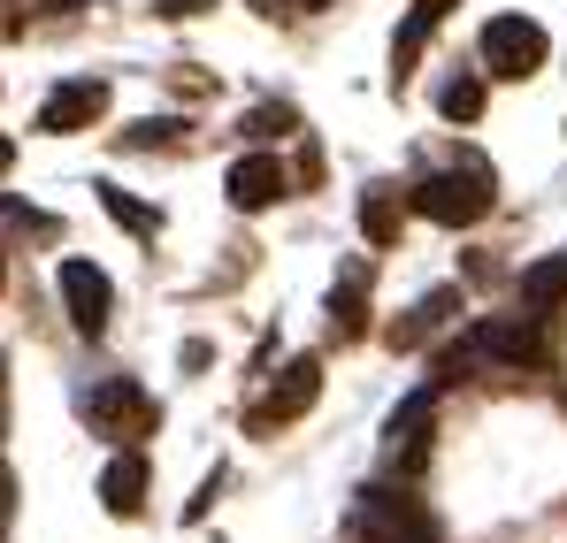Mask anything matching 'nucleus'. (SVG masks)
Wrapping results in <instances>:
<instances>
[{
  "label": "nucleus",
  "instance_id": "f257e3e1",
  "mask_svg": "<svg viewBox=\"0 0 567 543\" xmlns=\"http://www.w3.org/2000/svg\"><path fill=\"white\" fill-rule=\"evenodd\" d=\"M491 199H498V184L483 161H461V169H430V177L406 191V207L414 215H430L437 230H475L483 215H491Z\"/></svg>",
  "mask_w": 567,
  "mask_h": 543
},
{
  "label": "nucleus",
  "instance_id": "f03ea898",
  "mask_svg": "<svg viewBox=\"0 0 567 543\" xmlns=\"http://www.w3.org/2000/svg\"><path fill=\"white\" fill-rule=\"evenodd\" d=\"M353 536L361 543H437V521H430V505H422L414 490L369 482V490L353 498Z\"/></svg>",
  "mask_w": 567,
  "mask_h": 543
},
{
  "label": "nucleus",
  "instance_id": "7ed1b4c3",
  "mask_svg": "<svg viewBox=\"0 0 567 543\" xmlns=\"http://www.w3.org/2000/svg\"><path fill=\"white\" fill-rule=\"evenodd\" d=\"M475 54H483V77L522 85V77H537V70H545L553 39H545V23H537V15H491V23H483V39H475Z\"/></svg>",
  "mask_w": 567,
  "mask_h": 543
},
{
  "label": "nucleus",
  "instance_id": "20e7f679",
  "mask_svg": "<svg viewBox=\"0 0 567 543\" xmlns=\"http://www.w3.org/2000/svg\"><path fill=\"white\" fill-rule=\"evenodd\" d=\"M475 361H498V367H537L545 361V337H537V314H506V322H475L468 337L445 353V375H461Z\"/></svg>",
  "mask_w": 567,
  "mask_h": 543
},
{
  "label": "nucleus",
  "instance_id": "39448f33",
  "mask_svg": "<svg viewBox=\"0 0 567 543\" xmlns=\"http://www.w3.org/2000/svg\"><path fill=\"white\" fill-rule=\"evenodd\" d=\"M54 283H62V314L78 322V337H107V314H115V283H107V269L85 261V253H70V261L54 269Z\"/></svg>",
  "mask_w": 567,
  "mask_h": 543
},
{
  "label": "nucleus",
  "instance_id": "423d86ee",
  "mask_svg": "<svg viewBox=\"0 0 567 543\" xmlns=\"http://www.w3.org/2000/svg\"><path fill=\"white\" fill-rule=\"evenodd\" d=\"M315 398H322V361H315V353H299V361H284V367H277L269 398L254 406V429H284V421H299Z\"/></svg>",
  "mask_w": 567,
  "mask_h": 543
},
{
  "label": "nucleus",
  "instance_id": "0eeeda50",
  "mask_svg": "<svg viewBox=\"0 0 567 543\" xmlns=\"http://www.w3.org/2000/svg\"><path fill=\"white\" fill-rule=\"evenodd\" d=\"M223 191H230V207H238V215H269L284 191H291V169H284L277 154H238V161H230V177H223Z\"/></svg>",
  "mask_w": 567,
  "mask_h": 543
},
{
  "label": "nucleus",
  "instance_id": "6e6552de",
  "mask_svg": "<svg viewBox=\"0 0 567 543\" xmlns=\"http://www.w3.org/2000/svg\"><path fill=\"white\" fill-rule=\"evenodd\" d=\"M85 414H93L115 445H138V437L154 429V398H146L138 383H100L93 398H85Z\"/></svg>",
  "mask_w": 567,
  "mask_h": 543
},
{
  "label": "nucleus",
  "instance_id": "1a4fd4ad",
  "mask_svg": "<svg viewBox=\"0 0 567 543\" xmlns=\"http://www.w3.org/2000/svg\"><path fill=\"white\" fill-rule=\"evenodd\" d=\"M100 115H107V85H100V77H70V85L47 92V107H39V130H54V138H78V130H93Z\"/></svg>",
  "mask_w": 567,
  "mask_h": 543
},
{
  "label": "nucleus",
  "instance_id": "9d476101",
  "mask_svg": "<svg viewBox=\"0 0 567 543\" xmlns=\"http://www.w3.org/2000/svg\"><path fill=\"white\" fill-rule=\"evenodd\" d=\"M146 452H115L107 467H100V505L115 513V521H138L146 513Z\"/></svg>",
  "mask_w": 567,
  "mask_h": 543
},
{
  "label": "nucleus",
  "instance_id": "9b49d317",
  "mask_svg": "<svg viewBox=\"0 0 567 543\" xmlns=\"http://www.w3.org/2000/svg\"><path fill=\"white\" fill-rule=\"evenodd\" d=\"M430 414H437V390H414L399 414H391V429H383V452L399 459V467H414L422 459V437H430Z\"/></svg>",
  "mask_w": 567,
  "mask_h": 543
},
{
  "label": "nucleus",
  "instance_id": "f8f14e48",
  "mask_svg": "<svg viewBox=\"0 0 567 543\" xmlns=\"http://www.w3.org/2000/svg\"><path fill=\"white\" fill-rule=\"evenodd\" d=\"M330 322H338V337H361L369 330V269L361 261L330 283Z\"/></svg>",
  "mask_w": 567,
  "mask_h": 543
},
{
  "label": "nucleus",
  "instance_id": "ddd939ff",
  "mask_svg": "<svg viewBox=\"0 0 567 543\" xmlns=\"http://www.w3.org/2000/svg\"><path fill=\"white\" fill-rule=\"evenodd\" d=\"M399 230H406V199L377 184V191H361V238L369 246H399Z\"/></svg>",
  "mask_w": 567,
  "mask_h": 543
},
{
  "label": "nucleus",
  "instance_id": "4468645a",
  "mask_svg": "<svg viewBox=\"0 0 567 543\" xmlns=\"http://www.w3.org/2000/svg\"><path fill=\"white\" fill-rule=\"evenodd\" d=\"M560 299H567V253L537 261V269H522V314H553Z\"/></svg>",
  "mask_w": 567,
  "mask_h": 543
},
{
  "label": "nucleus",
  "instance_id": "2eb2a0df",
  "mask_svg": "<svg viewBox=\"0 0 567 543\" xmlns=\"http://www.w3.org/2000/svg\"><path fill=\"white\" fill-rule=\"evenodd\" d=\"M453 306H461V291H453V283H445V291H430V299H422V306L391 330V345H422L430 330H445V322H453Z\"/></svg>",
  "mask_w": 567,
  "mask_h": 543
},
{
  "label": "nucleus",
  "instance_id": "dca6fc26",
  "mask_svg": "<svg viewBox=\"0 0 567 543\" xmlns=\"http://www.w3.org/2000/svg\"><path fill=\"white\" fill-rule=\"evenodd\" d=\"M437 107H445V123H475V115H483V70L445 77V85H437Z\"/></svg>",
  "mask_w": 567,
  "mask_h": 543
},
{
  "label": "nucleus",
  "instance_id": "f3484780",
  "mask_svg": "<svg viewBox=\"0 0 567 543\" xmlns=\"http://www.w3.org/2000/svg\"><path fill=\"white\" fill-rule=\"evenodd\" d=\"M100 207H107V222H123V230H138V238H154L162 230V215L154 207H138L131 191H115V184H100Z\"/></svg>",
  "mask_w": 567,
  "mask_h": 543
},
{
  "label": "nucleus",
  "instance_id": "a211bd4d",
  "mask_svg": "<svg viewBox=\"0 0 567 543\" xmlns=\"http://www.w3.org/2000/svg\"><path fill=\"white\" fill-rule=\"evenodd\" d=\"M437 23H422V15H406L399 23V39H391V85H406L414 77V54H422V39H430Z\"/></svg>",
  "mask_w": 567,
  "mask_h": 543
},
{
  "label": "nucleus",
  "instance_id": "6ab92c4d",
  "mask_svg": "<svg viewBox=\"0 0 567 543\" xmlns=\"http://www.w3.org/2000/svg\"><path fill=\"white\" fill-rule=\"evenodd\" d=\"M177 130H185V123L154 115V123H131V130H115V138H123V154H162V146H177Z\"/></svg>",
  "mask_w": 567,
  "mask_h": 543
},
{
  "label": "nucleus",
  "instance_id": "aec40b11",
  "mask_svg": "<svg viewBox=\"0 0 567 543\" xmlns=\"http://www.w3.org/2000/svg\"><path fill=\"white\" fill-rule=\"evenodd\" d=\"M246 130H254V138H284V130H299V115H291V107H254Z\"/></svg>",
  "mask_w": 567,
  "mask_h": 543
},
{
  "label": "nucleus",
  "instance_id": "412c9836",
  "mask_svg": "<svg viewBox=\"0 0 567 543\" xmlns=\"http://www.w3.org/2000/svg\"><path fill=\"white\" fill-rule=\"evenodd\" d=\"M0 215H8V222H23V230H47V215H39V207H23V199H0Z\"/></svg>",
  "mask_w": 567,
  "mask_h": 543
},
{
  "label": "nucleus",
  "instance_id": "4be33fe9",
  "mask_svg": "<svg viewBox=\"0 0 567 543\" xmlns=\"http://www.w3.org/2000/svg\"><path fill=\"white\" fill-rule=\"evenodd\" d=\"M8 521H16V467L0 459V529H8Z\"/></svg>",
  "mask_w": 567,
  "mask_h": 543
},
{
  "label": "nucleus",
  "instance_id": "5701e85b",
  "mask_svg": "<svg viewBox=\"0 0 567 543\" xmlns=\"http://www.w3.org/2000/svg\"><path fill=\"white\" fill-rule=\"evenodd\" d=\"M414 15H422V23H445V15H453V0H414Z\"/></svg>",
  "mask_w": 567,
  "mask_h": 543
},
{
  "label": "nucleus",
  "instance_id": "b1692460",
  "mask_svg": "<svg viewBox=\"0 0 567 543\" xmlns=\"http://www.w3.org/2000/svg\"><path fill=\"white\" fill-rule=\"evenodd\" d=\"M215 0H162V15H207Z\"/></svg>",
  "mask_w": 567,
  "mask_h": 543
},
{
  "label": "nucleus",
  "instance_id": "393cba45",
  "mask_svg": "<svg viewBox=\"0 0 567 543\" xmlns=\"http://www.w3.org/2000/svg\"><path fill=\"white\" fill-rule=\"evenodd\" d=\"M254 8H261V15H284V8H299V0H254Z\"/></svg>",
  "mask_w": 567,
  "mask_h": 543
},
{
  "label": "nucleus",
  "instance_id": "a878e982",
  "mask_svg": "<svg viewBox=\"0 0 567 543\" xmlns=\"http://www.w3.org/2000/svg\"><path fill=\"white\" fill-rule=\"evenodd\" d=\"M8 161H16V146H8V138H0V177H8Z\"/></svg>",
  "mask_w": 567,
  "mask_h": 543
},
{
  "label": "nucleus",
  "instance_id": "bb28decb",
  "mask_svg": "<svg viewBox=\"0 0 567 543\" xmlns=\"http://www.w3.org/2000/svg\"><path fill=\"white\" fill-rule=\"evenodd\" d=\"M39 8H85V0H39Z\"/></svg>",
  "mask_w": 567,
  "mask_h": 543
},
{
  "label": "nucleus",
  "instance_id": "cd10ccee",
  "mask_svg": "<svg viewBox=\"0 0 567 543\" xmlns=\"http://www.w3.org/2000/svg\"><path fill=\"white\" fill-rule=\"evenodd\" d=\"M299 8H330V0H299Z\"/></svg>",
  "mask_w": 567,
  "mask_h": 543
},
{
  "label": "nucleus",
  "instance_id": "c85d7f7f",
  "mask_svg": "<svg viewBox=\"0 0 567 543\" xmlns=\"http://www.w3.org/2000/svg\"><path fill=\"white\" fill-rule=\"evenodd\" d=\"M0 275H8V261H0Z\"/></svg>",
  "mask_w": 567,
  "mask_h": 543
}]
</instances>
